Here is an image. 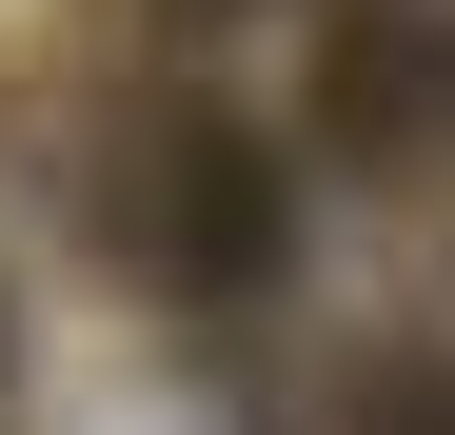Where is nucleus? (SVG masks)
Returning <instances> with one entry per match:
<instances>
[{
	"instance_id": "3",
	"label": "nucleus",
	"mask_w": 455,
	"mask_h": 435,
	"mask_svg": "<svg viewBox=\"0 0 455 435\" xmlns=\"http://www.w3.org/2000/svg\"><path fill=\"white\" fill-rule=\"evenodd\" d=\"M0 396H20V297H0Z\"/></svg>"
},
{
	"instance_id": "1",
	"label": "nucleus",
	"mask_w": 455,
	"mask_h": 435,
	"mask_svg": "<svg viewBox=\"0 0 455 435\" xmlns=\"http://www.w3.org/2000/svg\"><path fill=\"white\" fill-rule=\"evenodd\" d=\"M100 238L159 277V297H258L297 257V178H277V138L238 99H159V119H119V159H100Z\"/></svg>"
},
{
	"instance_id": "2",
	"label": "nucleus",
	"mask_w": 455,
	"mask_h": 435,
	"mask_svg": "<svg viewBox=\"0 0 455 435\" xmlns=\"http://www.w3.org/2000/svg\"><path fill=\"white\" fill-rule=\"evenodd\" d=\"M337 435H455V336H356Z\"/></svg>"
}]
</instances>
